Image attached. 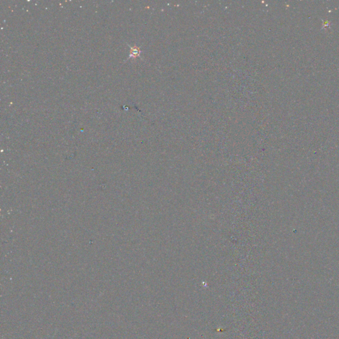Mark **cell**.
<instances>
[{
    "label": "cell",
    "instance_id": "6da1fadb",
    "mask_svg": "<svg viewBox=\"0 0 339 339\" xmlns=\"http://www.w3.org/2000/svg\"><path fill=\"white\" fill-rule=\"evenodd\" d=\"M141 52V50L139 47H136V46H134V47H131V52H130V57L136 58L137 56H139Z\"/></svg>",
    "mask_w": 339,
    "mask_h": 339
}]
</instances>
